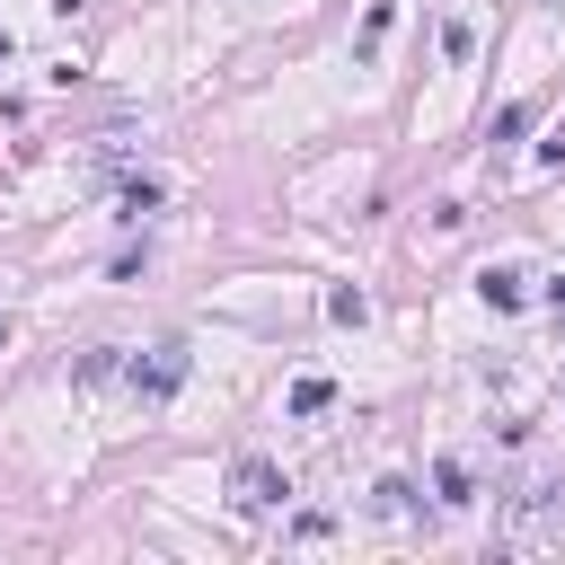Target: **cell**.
Segmentation results:
<instances>
[{"label": "cell", "mask_w": 565, "mask_h": 565, "mask_svg": "<svg viewBox=\"0 0 565 565\" xmlns=\"http://www.w3.org/2000/svg\"><path fill=\"white\" fill-rule=\"evenodd\" d=\"M230 494H238L247 512H274V503L291 494V477H282L274 459H238V468H230Z\"/></svg>", "instance_id": "1"}, {"label": "cell", "mask_w": 565, "mask_h": 565, "mask_svg": "<svg viewBox=\"0 0 565 565\" xmlns=\"http://www.w3.org/2000/svg\"><path fill=\"white\" fill-rule=\"evenodd\" d=\"M477 282H486V300H494V309H521V274H512V265H486Z\"/></svg>", "instance_id": "3"}, {"label": "cell", "mask_w": 565, "mask_h": 565, "mask_svg": "<svg viewBox=\"0 0 565 565\" xmlns=\"http://www.w3.org/2000/svg\"><path fill=\"white\" fill-rule=\"evenodd\" d=\"M177 380H185V353H177V344H159V362H132V397H141V406L177 397Z\"/></svg>", "instance_id": "2"}, {"label": "cell", "mask_w": 565, "mask_h": 565, "mask_svg": "<svg viewBox=\"0 0 565 565\" xmlns=\"http://www.w3.org/2000/svg\"><path fill=\"white\" fill-rule=\"evenodd\" d=\"M547 309H556V327H565V282H556V291H547Z\"/></svg>", "instance_id": "7"}, {"label": "cell", "mask_w": 565, "mask_h": 565, "mask_svg": "<svg viewBox=\"0 0 565 565\" xmlns=\"http://www.w3.org/2000/svg\"><path fill=\"white\" fill-rule=\"evenodd\" d=\"M327 318H335V327H362V318H371V300H362V291H335V300H327Z\"/></svg>", "instance_id": "5"}, {"label": "cell", "mask_w": 565, "mask_h": 565, "mask_svg": "<svg viewBox=\"0 0 565 565\" xmlns=\"http://www.w3.org/2000/svg\"><path fill=\"white\" fill-rule=\"evenodd\" d=\"M371 512H388V521L415 512V486H406V477H380V486H371Z\"/></svg>", "instance_id": "4"}, {"label": "cell", "mask_w": 565, "mask_h": 565, "mask_svg": "<svg viewBox=\"0 0 565 565\" xmlns=\"http://www.w3.org/2000/svg\"><path fill=\"white\" fill-rule=\"evenodd\" d=\"M433 486H441V503H468V468H459V459H441V468H433Z\"/></svg>", "instance_id": "6"}, {"label": "cell", "mask_w": 565, "mask_h": 565, "mask_svg": "<svg viewBox=\"0 0 565 565\" xmlns=\"http://www.w3.org/2000/svg\"><path fill=\"white\" fill-rule=\"evenodd\" d=\"M0 344H9V318H0Z\"/></svg>", "instance_id": "8"}]
</instances>
